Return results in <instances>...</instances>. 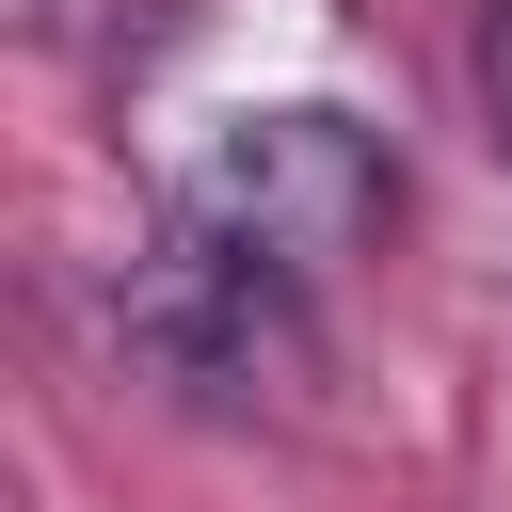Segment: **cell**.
I'll use <instances>...</instances> for the list:
<instances>
[{"mask_svg":"<svg viewBox=\"0 0 512 512\" xmlns=\"http://www.w3.org/2000/svg\"><path fill=\"white\" fill-rule=\"evenodd\" d=\"M112 352L160 384V400H208V416H256V400H288L304 384V288L272 272V256H240L224 224H160V240H128V272H112Z\"/></svg>","mask_w":512,"mask_h":512,"instance_id":"obj_2","label":"cell"},{"mask_svg":"<svg viewBox=\"0 0 512 512\" xmlns=\"http://www.w3.org/2000/svg\"><path fill=\"white\" fill-rule=\"evenodd\" d=\"M464 80H480V128L512 160V0H464Z\"/></svg>","mask_w":512,"mask_h":512,"instance_id":"obj_3","label":"cell"},{"mask_svg":"<svg viewBox=\"0 0 512 512\" xmlns=\"http://www.w3.org/2000/svg\"><path fill=\"white\" fill-rule=\"evenodd\" d=\"M176 208L224 224L240 256H272L288 288H320V272L384 256V224H400V144H384L352 96H256V112H224V128L192 144Z\"/></svg>","mask_w":512,"mask_h":512,"instance_id":"obj_1","label":"cell"}]
</instances>
